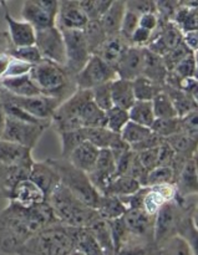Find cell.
<instances>
[{
    "instance_id": "6da1fadb",
    "label": "cell",
    "mask_w": 198,
    "mask_h": 255,
    "mask_svg": "<svg viewBox=\"0 0 198 255\" xmlns=\"http://www.w3.org/2000/svg\"><path fill=\"white\" fill-rule=\"evenodd\" d=\"M54 224L60 223L47 202L30 208L9 202L6 208L0 212V251L16 254L37 232Z\"/></svg>"
},
{
    "instance_id": "7a4b0ae2",
    "label": "cell",
    "mask_w": 198,
    "mask_h": 255,
    "mask_svg": "<svg viewBox=\"0 0 198 255\" xmlns=\"http://www.w3.org/2000/svg\"><path fill=\"white\" fill-rule=\"evenodd\" d=\"M46 202L56 221L70 228L86 229L101 219L96 209L82 203L62 184L47 197Z\"/></svg>"
},
{
    "instance_id": "3957f363",
    "label": "cell",
    "mask_w": 198,
    "mask_h": 255,
    "mask_svg": "<svg viewBox=\"0 0 198 255\" xmlns=\"http://www.w3.org/2000/svg\"><path fill=\"white\" fill-rule=\"evenodd\" d=\"M79 229L54 224L37 232L15 255H70L75 252Z\"/></svg>"
},
{
    "instance_id": "277c9868",
    "label": "cell",
    "mask_w": 198,
    "mask_h": 255,
    "mask_svg": "<svg viewBox=\"0 0 198 255\" xmlns=\"http://www.w3.org/2000/svg\"><path fill=\"white\" fill-rule=\"evenodd\" d=\"M29 76L42 96L52 97L61 102L77 90L74 77L65 71L64 66L49 60L42 59L39 64L34 65Z\"/></svg>"
},
{
    "instance_id": "5b68a950",
    "label": "cell",
    "mask_w": 198,
    "mask_h": 255,
    "mask_svg": "<svg viewBox=\"0 0 198 255\" xmlns=\"http://www.w3.org/2000/svg\"><path fill=\"white\" fill-rule=\"evenodd\" d=\"M47 163L59 174L60 183L74 194L77 199L92 209H96L101 199V194L95 189L89 177L80 169L75 168L67 159H46Z\"/></svg>"
},
{
    "instance_id": "8992f818",
    "label": "cell",
    "mask_w": 198,
    "mask_h": 255,
    "mask_svg": "<svg viewBox=\"0 0 198 255\" xmlns=\"http://www.w3.org/2000/svg\"><path fill=\"white\" fill-rule=\"evenodd\" d=\"M90 100L91 92L87 90H76L69 99L62 101L51 119V125L55 129L60 133L82 128V111Z\"/></svg>"
},
{
    "instance_id": "52a82bcc",
    "label": "cell",
    "mask_w": 198,
    "mask_h": 255,
    "mask_svg": "<svg viewBox=\"0 0 198 255\" xmlns=\"http://www.w3.org/2000/svg\"><path fill=\"white\" fill-rule=\"evenodd\" d=\"M62 32L65 42L64 69L71 77H75L90 59L89 49L82 30H65Z\"/></svg>"
},
{
    "instance_id": "ba28073f",
    "label": "cell",
    "mask_w": 198,
    "mask_h": 255,
    "mask_svg": "<svg viewBox=\"0 0 198 255\" xmlns=\"http://www.w3.org/2000/svg\"><path fill=\"white\" fill-rule=\"evenodd\" d=\"M0 101H6L9 104L15 105L29 115L34 116L35 119L44 122H50V124H51V119L55 111L61 104V101H59V100L42 96V95L32 97L12 96V95L4 91L1 87H0Z\"/></svg>"
},
{
    "instance_id": "9c48e42d",
    "label": "cell",
    "mask_w": 198,
    "mask_h": 255,
    "mask_svg": "<svg viewBox=\"0 0 198 255\" xmlns=\"http://www.w3.org/2000/svg\"><path fill=\"white\" fill-rule=\"evenodd\" d=\"M117 79L116 71L97 55H91L84 69L74 77L77 90H92L100 85L109 84Z\"/></svg>"
},
{
    "instance_id": "30bf717a",
    "label": "cell",
    "mask_w": 198,
    "mask_h": 255,
    "mask_svg": "<svg viewBox=\"0 0 198 255\" xmlns=\"http://www.w3.org/2000/svg\"><path fill=\"white\" fill-rule=\"evenodd\" d=\"M59 1L56 0H27L22 4L21 16L35 31L56 26Z\"/></svg>"
},
{
    "instance_id": "8fae6325",
    "label": "cell",
    "mask_w": 198,
    "mask_h": 255,
    "mask_svg": "<svg viewBox=\"0 0 198 255\" xmlns=\"http://www.w3.org/2000/svg\"><path fill=\"white\" fill-rule=\"evenodd\" d=\"M49 126L45 125H32L26 122L17 121L5 116L4 132H2V141L12 142L22 147L32 149L39 142L40 137Z\"/></svg>"
},
{
    "instance_id": "7c38bea8",
    "label": "cell",
    "mask_w": 198,
    "mask_h": 255,
    "mask_svg": "<svg viewBox=\"0 0 198 255\" xmlns=\"http://www.w3.org/2000/svg\"><path fill=\"white\" fill-rule=\"evenodd\" d=\"M35 46L44 60L65 65V42L62 32L56 26L35 31Z\"/></svg>"
},
{
    "instance_id": "4fadbf2b",
    "label": "cell",
    "mask_w": 198,
    "mask_h": 255,
    "mask_svg": "<svg viewBox=\"0 0 198 255\" xmlns=\"http://www.w3.org/2000/svg\"><path fill=\"white\" fill-rule=\"evenodd\" d=\"M122 219L130 237L154 244L155 216H150L144 209H134L127 211Z\"/></svg>"
},
{
    "instance_id": "5bb4252c",
    "label": "cell",
    "mask_w": 198,
    "mask_h": 255,
    "mask_svg": "<svg viewBox=\"0 0 198 255\" xmlns=\"http://www.w3.org/2000/svg\"><path fill=\"white\" fill-rule=\"evenodd\" d=\"M90 182L100 194H104L116 177V166L115 159L110 149H100L99 157L92 171L87 174Z\"/></svg>"
},
{
    "instance_id": "9a60e30c",
    "label": "cell",
    "mask_w": 198,
    "mask_h": 255,
    "mask_svg": "<svg viewBox=\"0 0 198 255\" xmlns=\"http://www.w3.org/2000/svg\"><path fill=\"white\" fill-rule=\"evenodd\" d=\"M89 19L82 11L80 1L62 0L59 1V10L56 15V27L60 31L65 30H84Z\"/></svg>"
},
{
    "instance_id": "2e32d148",
    "label": "cell",
    "mask_w": 198,
    "mask_h": 255,
    "mask_svg": "<svg viewBox=\"0 0 198 255\" xmlns=\"http://www.w3.org/2000/svg\"><path fill=\"white\" fill-rule=\"evenodd\" d=\"M34 162L31 149L0 139V168L31 169Z\"/></svg>"
},
{
    "instance_id": "e0dca14e",
    "label": "cell",
    "mask_w": 198,
    "mask_h": 255,
    "mask_svg": "<svg viewBox=\"0 0 198 255\" xmlns=\"http://www.w3.org/2000/svg\"><path fill=\"white\" fill-rule=\"evenodd\" d=\"M145 60V49L136 46H129L126 51L122 54L121 59L119 60L115 66L117 79L134 81L142 75V67H144Z\"/></svg>"
},
{
    "instance_id": "ac0fdd59",
    "label": "cell",
    "mask_w": 198,
    "mask_h": 255,
    "mask_svg": "<svg viewBox=\"0 0 198 255\" xmlns=\"http://www.w3.org/2000/svg\"><path fill=\"white\" fill-rule=\"evenodd\" d=\"M6 198L9 199V202H14V203L27 207V208L40 206L46 202L45 194L29 178L17 182L9 192Z\"/></svg>"
},
{
    "instance_id": "d6986e66",
    "label": "cell",
    "mask_w": 198,
    "mask_h": 255,
    "mask_svg": "<svg viewBox=\"0 0 198 255\" xmlns=\"http://www.w3.org/2000/svg\"><path fill=\"white\" fill-rule=\"evenodd\" d=\"M29 179L45 194L46 199L61 184L59 174L46 161L32 163L29 173Z\"/></svg>"
},
{
    "instance_id": "ffe728a7",
    "label": "cell",
    "mask_w": 198,
    "mask_h": 255,
    "mask_svg": "<svg viewBox=\"0 0 198 255\" xmlns=\"http://www.w3.org/2000/svg\"><path fill=\"white\" fill-rule=\"evenodd\" d=\"M5 20L7 24V35H9L10 42L14 47H22L35 45V30L34 27L26 21H20L14 19L9 14L7 10H5Z\"/></svg>"
},
{
    "instance_id": "44dd1931",
    "label": "cell",
    "mask_w": 198,
    "mask_h": 255,
    "mask_svg": "<svg viewBox=\"0 0 198 255\" xmlns=\"http://www.w3.org/2000/svg\"><path fill=\"white\" fill-rule=\"evenodd\" d=\"M176 193V187L174 184L149 187V191H147L146 196H145L142 209L146 213H149L150 216H155L165 203L174 201Z\"/></svg>"
},
{
    "instance_id": "7402d4cb",
    "label": "cell",
    "mask_w": 198,
    "mask_h": 255,
    "mask_svg": "<svg viewBox=\"0 0 198 255\" xmlns=\"http://www.w3.org/2000/svg\"><path fill=\"white\" fill-rule=\"evenodd\" d=\"M99 153V148L92 146L90 142L85 141L84 143L80 144L76 149H74L66 159L75 167V168L80 169V171H82L84 173L89 174L90 172L92 171V168L95 167Z\"/></svg>"
},
{
    "instance_id": "603a6c76",
    "label": "cell",
    "mask_w": 198,
    "mask_h": 255,
    "mask_svg": "<svg viewBox=\"0 0 198 255\" xmlns=\"http://www.w3.org/2000/svg\"><path fill=\"white\" fill-rule=\"evenodd\" d=\"M0 87L7 94L17 97H32L41 95L36 85L30 79L29 74L0 80Z\"/></svg>"
},
{
    "instance_id": "cb8c5ba5",
    "label": "cell",
    "mask_w": 198,
    "mask_h": 255,
    "mask_svg": "<svg viewBox=\"0 0 198 255\" xmlns=\"http://www.w3.org/2000/svg\"><path fill=\"white\" fill-rule=\"evenodd\" d=\"M176 192L180 197H192L197 193V161L192 157L176 179Z\"/></svg>"
},
{
    "instance_id": "d4e9b609",
    "label": "cell",
    "mask_w": 198,
    "mask_h": 255,
    "mask_svg": "<svg viewBox=\"0 0 198 255\" xmlns=\"http://www.w3.org/2000/svg\"><path fill=\"white\" fill-rule=\"evenodd\" d=\"M129 46H131V45L126 39H124L121 35H116V36L107 37L106 41L102 44V46L97 50L95 55L101 57L105 62H107L110 66L115 69L119 60L121 59L122 54L126 51Z\"/></svg>"
},
{
    "instance_id": "484cf974",
    "label": "cell",
    "mask_w": 198,
    "mask_h": 255,
    "mask_svg": "<svg viewBox=\"0 0 198 255\" xmlns=\"http://www.w3.org/2000/svg\"><path fill=\"white\" fill-rule=\"evenodd\" d=\"M126 6L125 1H112L109 9L106 10L104 15L100 19L102 30L105 31L107 37L116 36L120 35V29H121L122 19H124Z\"/></svg>"
},
{
    "instance_id": "4316f807",
    "label": "cell",
    "mask_w": 198,
    "mask_h": 255,
    "mask_svg": "<svg viewBox=\"0 0 198 255\" xmlns=\"http://www.w3.org/2000/svg\"><path fill=\"white\" fill-rule=\"evenodd\" d=\"M167 75H169V70H167L162 57L145 49V60L141 76L164 86Z\"/></svg>"
},
{
    "instance_id": "83f0119b",
    "label": "cell",
    "mask_w": 198,
    "mask_h": 255,
    "mask_svg": "<svg viewBox=\"0 0 198 255\" xmlns=\"http://www.w3.org/2000/svg\"><path fill=\"white\" fill-rule=\"evenodd\" d=\"M111 97L112 105L115 107H119V109L129 111L132 105L135 104V101H136L132 81H127V80L121 79H116L115 81H112Z\"/></svg>"
},
{
    "instance_id": "f1b7e54d",
    "label": "cell",
    "mask_w": 198,
    "mask_h": 255,
    "mask_svg": "<svg viewBox=\"0 0 198 255\" xmlns=\"http://www.w3.org/2000/svg\"><path fill=\"white\" fill-rule=\"evenodd\" d=\"M162 91L166 92L170 99H171L172 105H174L175 110H176V114L179 119L187 116L191 112L197 111V100L190 96L189 94L184 92L182 90L164 85Z\"/></svg>"
},
{
    "instance_id": "f546056e",
    "label": "cell",
    "mask_w": 198,
    "mask_h": 255,
    "mask_svg": "<svg viewBox=\"0 0 198 255\" xmlns=\"http://www.w3.org/2000/svg\"><path fill=\"white\" fill-rule=\"evenodd\" d=\"M172 22L180 29V31L191 32L197 31V2H184L175 14Z\"/></svg>"
},
{
    "instance_id": "4dcf8cb0",
    "label": "cell",
    "mask_w": 198,
    "mask_h": 255,
    "mask_svg": "<svg viewBox=\"0 0 198 255\" xmlns=\"http://www.w3.org/2000/svg\"><path fill=\"white\" fill-rule=\"evenodd\" d=\"M96 211L102 221L111 222L122 218L127 212V209L121 202V199L117 198V197L101 196Z\"/></svg>"
},
{
    "instance_id": "1f68e13d",
    "label": "cell",
    "mask_w": 198,
    "mask_h": 255,
    "mask_svg": "<svg viewBox=\"0 0 198 255\" xmlns=\"http://www.w3.org/2000/svg\"><path fill=\"white\" fill-rule=\"evenodd\" d=\"M140 188H141V184L136 179L124 174V176L115 177L114 181L110 183L102 196H114L117 198H124V197H129L136 193Z\"/></svg>"
},
{
    "instance_id": "d6a6232c",
    "label": "cell",
    "mask_w": 198,
    "mask_h": 255,
    "mask_svg": "<svg viewBox=\"0 0 198 255\" xmlns=\"http://www.w3.org/2000/svg\"><path fill=\"white\" fill-rule=\"evenodd\" d=\"M129 119L131 122L151 128L156 120L151 101H137L136 100L131 109L129 110Z\"/></svg>"
},
{
    "instance_id": "836d02e7",
    "label": "cell",
    "mask_w": 198,
    "mask_h": 255,
    "mask_svg": "<svg viewBox=\"0 0 198 255\" xmlns=\"http://www.w3.org/2000/svg\"><path fill=\"white\" fill-rule=\"evenodd\" d=\"M87 229H89L90 233L92 234V237H94L95 241L97 242V244H99L100 248L102 249L105 255H115L111 231H110L109 223H107L106 221L100 219V221H97L94 226H91Z\"/></svg>"
},
{
    "instance_id": "e575fe53",
    "label": "cell",
    "mask_w": 198,
    "mask_h": 255,
    "mask_svg": "<svg viewBox=\"0 0 198 255\" xmlns=\"http://www.w3.org/2000/svg\"><path fill=\"white\" fill-rule=\"evenodd\" d=\"M82 32H84L85 40H86L87 49L91 55L96 54L97 50L102 46V44L107 39L106 34L100 24V20H89Z\"/></svg>"
},
{
    "instance_id": "d590c367",
    "label": "cell",
    "mask_w": 198,
    "mask_h": 255,
    "mask_svg": "<svg viewBox=\"0 0 198 255\" xmlns=\"http://www.w3.org/2000/svg\"><path fill=\"white\" fill-rule=\"evenodd\" d=\"M85 134H86V141L99 149H110V147L120 137V134L114 133L106 127L85 128Z\"/></svg>"
},
{
    "instance_id": "8d00e7d4",
    "label": "cell",
    "mask_w": 198,
    "mask_h": 255,
    "mask_svg": "<svg viewBox=\"0 0 198 255\" xmlns=\"http://www.w3.org/2000/svg\"><path fill=\"white\" fill-rule=\"evenodd\" d=\"M135 99L137 101H152L160 92H162V85L156 84L144 76H139L132 81Z\"/></svg>"
},
{
    "instance_id": "74e56055",
    "label": "cell",
    "mask_w": 198,
    "mask_h": 255,
    "mask_svg": "<svg viewBox=\"0 0 198 255\" xmlns=\"http://www.w3.org/2000/svg\"><path fill=\"white\" fill-rule=\"evenodd\" d=\"M151 134H152L151 128H149V127H144L141 126V125H137L135 124V122L129 121L126 126L122 128L120 136H121L122 141H124L125 143L129 144L130 148H131V147L139 144L140 142L146 139L147 137L151 136Z\"/></svg>"
},
{
    "instance_id": "f35d334b",
    "label": "cell",
    "mask_w": 198,
    "mask_h": 255,
    "mask_svg": "<svg viewBox=\"0 0 198 255\" xmlns=\"http://www.w3.org/2000/svg\"><path fill=\"white\" fill-rule=\"evenodd\" d=\"M75 251L80 252L82 255H105L87 228L77 231L76 241H75Z\"/></svg>"
},
{
    "instance_id": "ab89813d",
    "label": "cell",
    "mask_w": 198,
    "mask_h": 255,
    "mask_svg": "<svg viewBox=\"0 0 198 255\" xmlns=\"http://www.w3.org/2000/svg\"><path fill=\"white\" fill-rule=\"evenodd\" d=\"M59 134L60 138H61V154L64 159H66L74 149H76L80 144L86 141L85 128L64 131L60 132Z\"/></svg>"
},
{
    "instance_id": "60d3db41",
    "label": "cell",
    "mask_w": 198,
    "mask_h": 255,
    "mask_svg": "<svg viewBox=\"0 0 198 255\" xmlns=\"http://www.w3.org/2000/svg\"><path fill=\"white\" fill-rule=\"evenodd\" d=\"M156 255H195L189 242L182 237L175 236L157 249Z\"/></svg>"
},
{
    "instance_id": "b9f144b4",
    "label": "cell",
    "mask_w": 198,
    "mask_h": 255,
    "mask_svg": "<svg viewBox=\"0 0 198 255\" xmlns=\"http://www.w3.org/2000/svg\"><path fill=\"white\" fill-rule=\"evenodd\" d=\"M105 116H106V125H105V127L117 134L121 133L122 128H124L127 125V122L130 121L129 111L119 109V107L115 106H112L111 109L107 110V111L105 112Z\"/></svg>"
},
{
    "instance_id": "7bdbcfd3",
    "label": "cell",
    "mask_w": 198,
    "mask_h": 255,
    "mask_svg": "<svg viewBox=\"0 0 198 255\" xmlns=\"http://www.w3.org/2000/svg\"><path fill=\"white\" fill-rule=\"evenodd\" d=\"M151 131L157 136L162 137L164 139L174 136V134L182 132L181 129V119H156L154 125L151 126Z\"/></svg>"
},
{
    "instance_id": "ee69618b",
    "label": "cell",
    "mask_w": 198,
    "mask_h": 255,
    "mask_svg": "<svg viewBox=\"0 0 198 255\" xmlns=\"http://www.w3.org/2000/svg\"><path fill=\"white\" fill-rule=\"evenodd\" d=\"M151 104L156 119H175V117H177L176 110H175L171 99H170L166 92H160L152 100Z\"/></svg>"
},
{
    "instance_id": "f6af8a7d",
    "label": "cell",
    "mask_w": 198,
    "mask_h": 255,
    "mask_svg": "<svg viewBox=\"0 0 198 255\" xmlns=\"http://www.w3.org/2000/svg\"><path fill=\"white\" fill-rule=\"evenodd\" d=\"M176 183V177L171 167H156L149 172L146 179V187L165 186V184Z\"/></svg>"
},
{
    "instance_id": "bcb514c9",
    "label": "cell",
    "mask_w": 198,
    "mask_h": 255,
    "mask_svg": "<svg viewBox=\"0 0 198 255\" xmlns=\"http://www.w3.org/2000/svg\"><path fill=\"white\" fill-rule=\"evenodd\" d=\"M7 54L11 55L15 59L20 60L22 62H26V64L34 65L39 64L42 60L41 55H40L39 50L35 45H30V46H22V47H14L11 46L7 50Z\"/></svg>"
},
{
    "instance_id": "7dc6e473",
    "label": "cell",
    "mask_w": 198,
    "mask_h": 255,
    "mask_svg": "<svg viewBox=\"0 0 198 255\" xmlns=\"http://www.w3.org/2000/svg\"><path fill=\"white\" fill-rule=\"evenodd\" d=\"M90 92H91V99L94 104L104 112L114 106L111 97V82L94 87L92 90H90Z\"/></svg>"
},
{
    "instance_id": "c3c4849f",
    "label": "cell",
    "mask_w": 198,
    "mask_h": 255,
    "mask_svg": "<svg viewBox=\"0 0 198 255\" xmlns=\"http://www.w3.org/2000/svg\"><path fill=\"white\" fill-rule=\"evenodd\" d=\"M111 2L112 1H105V0H84V1H80V6L87 19L100 20L110 7Z\"/></svg>"
},
{
    "instance_id": "681fc988",
    "label": "cell",
    "mask_w": 198,
    "mask_h": 255,
    "mask_svg": "<svg viewBox=\"0 0 198 255\" xmlns=\"http://www.w3.org/2000/svg\"><path fill=\"white\" fill-rule=\"evenodd\" d=\"M174 72L179 79H191V77H197V56L196 54H191L185 57L181 62L175 66Z\"/></svg>"
},
{
    "instance_id": "f907efd6",
    "label": "cell",
    "mask_w": 198,
    "mask_h": 255,
    "mask_svg": "<svg viewBox=\"0 0 198 255\" xmlns=\"http://www.w3.org/2000/svg\"><path fill=\"white\" fill-rule=\"evenodd\" d=\"M191 54H196V52H192L191 50L184 44V41H181L177 46H175L174 49L170 50L165 56H162V60H164L167 70H169V71H172L179 62H181L185 57H187Z\"/></svg>"
},
{
    "instance_id": "816d5d0a",
    "label": "cell",
    "mask_w": 198,
    "mask_h": 255,
    "mask_svg": "<svg viewBox=\"0 0 198 255\" xmlns=\"http://www.w3.org/2000/svg\"><path fill=\"white\" fill-rule=\"evenodd\" d=\"M182 5V1H174V0H162V1H155L156 6V15L161 21H172L175 14Z\"/></svg>"
},
{
    "instance_id": "f5cc1de1",
    "label": "cell",
    "mask_w": 198,
    "mask_h": 255,
    "mask_svg": "<svg viewBox=\"0 0 198 255\" xmlns=\"http://www.w3.org/2000/svg\"><path fill=\"white\" fill-rule=\"evenodd\" d=\"M139 19H140L139 15L126 9V11H125V15H124V19H122L120 35H121L124 39H126L129 42H130V39H131L132 34L135 32V30L139 27Z\"/></svg>"
},
{
    "instance_id": "db71d44e",
    "label": "cell",
    "mask_w": 198,
    "mask_h": 255,
    "mask_svg": "<svg viewBox=\"0 0 198 255\" xmlns=\"http://www.w3.org/2000/svg\"><path fill=\"white\" fill-rule=\"evenodd\" d=\"M137 159L141 163V166L146 169L147 172L152 171L156 167H159V157H160V146L155 147V148L146 149L136 153Z\"/></svg>"
},
{
    "instance_id": "11a10c76",
    "label": "cell",
    "mask_w": 198,
    "mask_h": 255,
    "mask_svg": "<svg viewBox=\"0 0 198 255\" xmlns=\"http://www.w3.org/2000/svg\"><path fill=\"white\" fill-rule=\"evenodd\" d=\"M125 6L127 10L135 12L139 16L149 12H156L155 1L152 0H131V1H125Z\"/></svg>"
},
{
    "instance_id": "9f6ffc18",
    "label": "cell",
    "mask_w": 198,
    "mask_h": 255,
    "mask_svg": "<svg viewBox=\"0 0 198 255\" xmlns=\"http://www.w3.org/2000/svg\"><path fill=\"white\" fill-rule=\"evenodd\" d=\"M31 67H32L31 65L26 64V62H22L20 61V60L12 57L11 61H10L9 67H7V71L6 74H5L4 79H6V77H16V76H21V75L29 74Z\"/></svg>"
},
{
    "instance_id": "6f0895ef",
    "label": "cell",
    "mask_w": 198,
    "mask_h": 255,
    "mask_svg": "<svg viewBox=\"0 0 198 255\" xmlns=\"http://www.w3.org/2000/svg\"><path fill=\"white\" fill-rule=\"evenodd\" d=\"M152 32L147 31V30L142 29V27H137L135 32L132 34L131 39H130V45L131 46L141 47V49H146L149 46L150 41H151Z\"/></svg>"
},
{
    "instance_id": "680465c9",
    "label": "cell",
    "mask_w": 198,
    "mask_h": 255,
    "mask_svg": "<svg viewBox=\"0 0 198 255\" xmlns=\"http://www.w3.org/2000/svg\"><path fill=\"white\" fill-rule=\"evenodd\" d=\"M159 17H157L156 12H149V14H144L140 16L139 19V26L142 29L147 30L150 32H154L159 26Z\"/></svg>"
},
{
    "instance_id": "91938a15",
    "label": "cell",
    "mask_w": 198,
    "mask_h": 255,
    "mask_svg": "<svg viewBox=\"0 0 198 255\" xmlns=\"http://www.w3.org/2000/svg\"><path fill=\"white\" fill-rule=\"evenodd\" d=\"M182 41H184V44L186 45L192 52H196L197 54V31L184 32V34H182Z\"/></svg>"
},
{
    "instance_id": "94428289",
    "label": "cell",
    "mask_w": 198,
    "mask_h": 255,
    "mask_svg": "<svg viewBox=\"0 0 198 255\" xmlns=\"http://www.w3.org/2000/svg\"><path fill=\"white\" fill-rule=\"evenodd\" d=\"M11 59V55H9L7 52H0V80L4 79Z\"/></svg>"
},
{
    "instance_id": "6125c7cd",
    "label": "cell",
    "mask_w": 198,
    "mask_h": 255,
    "mask_svg": "<svg viewBox=\"0 0 198 255\" xmlns=\"http://www.w3.org/2000/svg\"><path fill=\"white\" fill-rule=\"evenodd\" d=\"M11 42H10L9 35L6 31H2L0 29V52H7V50L11 47Z\"/></svg>"
},
{
    "instance_id": "be15d7a7",
    "label": "cell",
    "mask_w": 198,
    "mask_h": 255,
    "mask_svg": "<svg viewBox=\"0 0 198 255\" xmlns=\"http://www.w3.org/2000/svg\"><path fill=\"white\" fill-rule=\"evenodd\" d=\"M4 125H5V115L1 110V105H0V139H1L2 132H4Z\"/></svg>"
},
{
    "instance_id": "e7e4bbea",
    "label": "cell",
    "mask_w": 198,
    "mask_h": 255,
    "mask_svg": "<svg viewBox=\"0 0 198 255\" xmlns=\"http://www.w3.org/2000/svg\"><path fill=\"white\" fill-rule=\"evenodd\" d=\"M70 255H82V254H81V253H80V252L75 251V252H72V253H71V254H70Z\"/></svg>"
}]
</instances>
